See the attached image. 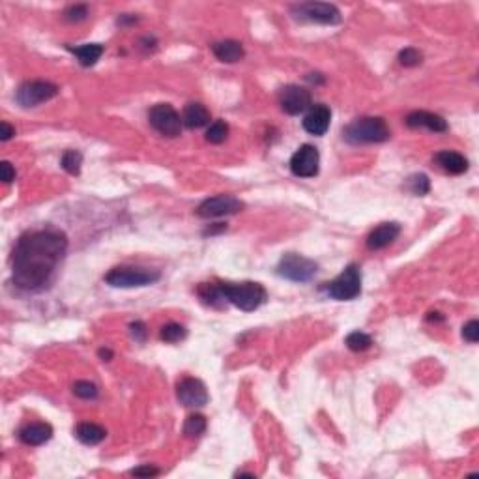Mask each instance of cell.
<instances>
[{
    "label": "cell",
    "mask_w": 479,
    "mask_h": 479,
    "mask_svg": "<svg viewBox=\"0 0 479 479\" xmlns=\"http://www.w3.org/2000/svg\"><path fill=\"white\" fill-rule=\"evenodd\" d=\"M68 238L56 228L32 230L19 238L13 249L12 281L21 290H42L66 255Z\"/></svg>",
    "instance_id": "1"
},
{
    "label": "cell",
    "mask_w": 479,
    "mask_h": 479,
    "mask_svg": "<svg viewBox=\"0 0 479 479\" xmlns=\"http://www.w3.org/2000/svg\"><path fill=\"white\" fill-rule=\"evenodd\" d=\"M217 287H219L223 300L233 303L246 313L260 308L268 298V292L260 283H219Z\"/></svg>",
    "instance_id": "2"
},
{
    "label": "cell",
    "mask_w": 479,
    "mask_h": 479,
    "mask_svg": "<svg viewBox=\"0 0 479 479\" xmlns=\"http://www.w3.org/2000/svg\"><path fill=\"white\" fill-rule=\"evenodd\" d=\"M344 141L351 144H369V142H384L389 139V128L384 118L363 117L354 120L343 129Z\"/></svg>",
    "instance_id": "3"
},
{
    "label": "cell",
    "mask_w": 479,
    "mask_h": 479,
    "mask_svg": "<svg viewBox=\"0 0 479 479\" xmlns=\"http://www.w3.org/2000/svg\"><path fill=\"white\" fill-rule=\"evenodd\" d=\"M326 294L339 301L354 300L362 292V270L358 264L346 266L333 281L326 283Z\"/></svg>",
    "instance_id": "4"
},
{
    "label": "cell",
    "mask_w": 479,
    "mask_h": 479,
    "mask_svg": "<svg viewBox=\"0 0 479 479\" xmlns=\"http://www.w3.org/2000/svg\"><path fill=\"white\" fill-rule=\"evenodd\" d=\"M160 271L148 270V268H137V266H118L112 268L105 281L117 289H133V287H146L160 279Z\"/></svg>",
    "instance_id": "5"
},
{
    "label": "cell",
    "mask_w": 479,
    "mask_h": 479,
    "mask_svg": "<svg viewBox=\"0 0 479 479\" xmlns=\"http://www.w3.org/2000/svg\"><path fill=\"white\" fill-rule=\"evenodd\" d=\"M319 266L314 260L308 257H301L298 253H287L285 257L279 260L277 266V274L285 279L294 283H308L317 276Z\"/></svg>",
    "instance_id": "6"
},
{
    "label": "cell",
    "mask_w": 479,
    "mask_h": 479,
    "mask_svg": "<svg viewBox=\"0 0 479 479\" xmlns=\"http://www.w3.org/2000/svg\"><path fill=\"white\" fill-rule=\"evenodd\" d=\"M58 94V86L49 81H26L19 86L15 92V99L23 107H37V105L49 101Z\"/></svg>",
    "instance_id": "7"
},
{
    "label": "cell",
    "mask_w": 479,
    "mask_h": 479,
    "mask_svg": "<svg viewBox=\"0 0 479 479\" xmlns=\"http://www.w3.org/2000/svg\"><path fill=\"white\" fill-rule=\"evenodd\" d=\"M148 122L165 137H178L182 131V118L169 103H158L148 111Z\"/></svg>",
    "instance_id": "8"
},
{
    "label": "cell",
    "mask_w": 479,
    "mask_h": 479,
    "mask_svg": "<svg viewBox=\"0 0 479 479\" xmlns=\"http://www.w3.org/2000/svg\"><path fill=\"white\" fill-rule=\"evenodd\" d=\"M294 17L319 23V25H337L341 23V12L337 6L328 2H303L292 8Z\"/></svg>",
    "instance_id": "9"
},
{
    "label": "cell",
    "mask_w": 479,
    "mask_h": 479,
    "mask_svg": "<svg viewBox=\"0 0 479 479\" xmlns=\"http://www.w3.org/2000/svg\"><path fill=\"white\" fill-rule=\"evenodd\" d=\"M244 208V203L233 195H217V197L206 199L199 204L197 215L203 219H215V217H225V215L238 214Z\"/></svg>",
    "instance_id": "10"
},
{
    "label": "cell",
    "mask_w": 479,
    "mask_h": 479,
    "mask_svg": "<svg viewBox=\"0 0 479 479\" xmlns=\"http://www.w3.org/2000/svg\"><path fill=\"white\" fill-rule=\"evenodd\" d=\"M320 154L313 144H303L290 158V171L300 178H313L319 174Z\"/></svg>",
    "instance_id": "11"
},
{
    "label": "cell",
    "mask_w": 479,
    "mask_h": 479,
    "mask_svg": "<svg viewBox=\"0 0 479 479\" xmlns=\"http://www.w3.org/2000/svg\"><path fill=\"white\" fill-rule=\"evenodd\" d=\"M279 105L287 115H300L305 112L311 107V92L308 88L298 85L285 86L279 94Z\"/></svg>",
    "instance_id": "12"
},
{
    "label": "cell",
    "mask_w": 479,
    "mask_h": 479,
    "mask_svg": "<svg viewBox=\"0 0 479 479\" xmlns=\"http://www.w3.org/2000/svg\"><path fill=\"white\" fill-rule=\"evenodd\" d=\"M176 397H178L182 405L191 406V408L204 406L210 399L206 386L199 378H193V376H185L176 384Z\"/></svg>",
    "instance_id": "13"
},
{
    "label": "cell",
    "mask_w": 479,
    "mask_h": 479,
    "mask_svg": "<svg viewBox=\"0 0 479 479\" xmlns=\"http://www.w3.org/2000/svg\"><path fill=\"white\" fill-rule=\"evenodd\" d=\"M330 120H332V111L326 105H314L309 109V112L303 118V129L309 135L320 137L324 135L328 128H330Z\"/></svg>",
    "instance_id": "14"
},
{
    "label": "cell",
    "mask_w": 479,
    "mask_h": 479,
    "mask_svg": "<svg viewBox=\"0 0 479 479\" xmlns=\"http://www.w3.org/2000/svg\"><path fill=\"white\" fill-rule=\"evenodd\" d=\"M399 223H382L376 228H373L367 236V247L369 249H384V247L392 246L395 239L399 238Z\"/></svg>",
    "instance_id": "15"
},
{
    "label": "cell",
    "mask_w": 479,
    "mask_h": 479,
    "mask_svg": "<svg viewBox=\"0 0 479 479\" xmlns=\"http://www.w3.org/2000/svg\"><path fill=\"white\" fill-rule=\"evenodd\" d=\"M406 126L408 128H427L435 133H442L448 131V122L442 117H438L435 112L427 111H414L406 117Z\"/></svg>",
    "instance_id": "16"
},
{
    "label": "cell",
    "mask_w": 479,
    "mask_h": 479,
    "mask_svg": "<svg viewBox=\"0 0 479 479\" xmlns=\"http://www.w3.org/2000/svg\"><path fill=\"white\" fill-rule=\"evenodd\" d=\"M51 437H53V427L49 423H43V421L25 425L19 430V438L26 446H42L47 440H51Z\"/></svg>",
    "instance_id": "17"
},
{
    "label": "cell",
    "mask_w": 479,
    "mask_h": 479,
    "mask_svg": "<svg viewBox=\"0 0 479 479\" xmlns=\"http://www.w3.org/2000/svg\"><path fill=\"white\" fill-rule=\"evenodd\" d=\"M435 161L442 171L449 172V174H462L468 171V160L459 152L453 150H442L435 156Z\"/></svg>",
    "instance_id": "18"
},
{
    "label": "cell",
    "mask_w": 479,
    "mask_h": 479,
    "mask_svg": "<svg viewBox=\"0 0 479 479\" xmlns=\"http://www.w3.org/2000/svg\"><path fill=\"white\" fill-rule=\"evenodd\" d=\"M212 51L217 60L227 62V64H234L244 58V47L242 43L236 42V40H223V42H217L212 45Z\"/></svg>",
    "instance_id": "19"
},
{
    "label": "cell",
    "mask_w": 479,
    "mask_h": 479,
    "mask_svg": "<svg viewBox=\"0 0 479 479\" xmlns=\"http://www.w3.org/2000/svg\"><path fill=\"white\" fill-rule=\"evenodd\" d=\"M182 122L191 129L203 128V126H206L210 122V111L203 103H190L185 107Z\"/></svg>",
    "instance_id": "20"
},
{
    "label": "cell",
    "mask_w": 479,
    "mask_h": 479,
    "mask_svg": "<svg viewBox=\"0 0 479 479\" xmlns=\"http://www.w3.org/2000/svg\"><path fill=\"white\" fill-rule=\"evenodd\" d=\"M75 437L86 446H96V444L103 442L107 437V430L101 425L96 423H79L75 429Z\"/></svg>",
    "instance_id": "21"
},
{
    "label": "cell",
    "mask_w": 479,
    "mask_h": 479,
    "mask_svg": "<svg viewBox=\"0 0 479 479\" xmlns=\"http://www.w3.org/2000/svg\"><path fill=\"white\" fill-rule=\"evenodd\" d=\"M72 51L83 66H94L99 60V56L103 55V45L101 43H86L81 47H74Z\"/></svg>",
    "instance_id": "22"
},
{
    "label": "cell",
    "mask_w": 479,
    "mask_h": 479,
    "mask_svg": "<svg viewBox=\"0 0 479 479\" xmlns=\"http://www.w3.org/2000/svg\"><path fill=\"white\" fill-rule=\"evenodd\" d=\"M206 430V418L203 414H193L190 418L185 419L184 423V435L190 438H197L201 435H204Z\"/></svg>",
    "instance_id": "23"
},
{
    "label": "cell",
    "mask_w": 479,
    "mask_h": 479,
    "mask_svg": "<svg viewBox=\"0 0 479 479\" xmlns=\"http://www.w3.org/2000/svg\"><path fill=\"white\" fill-rule=\"evenodd\" d=\"M185 335H187V330L182 324H176V322L163 326L160 332V337L165 343H180L182 339H185Z\"/></svg>",
    "instance_id": "24"
},
{
    "label": "cell",
    "mask_w": 479,
    "mask_h": 479,
    "mask_svg": "<svg viewBox=\"0 0 479 479\" xmlns=\"http://www.w3.org/2000/svg\"><path fill=\"white\" fill-rule=\"evenodd\" d=\"M228 137V126L223 120H215L214 124H210L208 131H206V141L212 144H221Z\"/></svg>",
    "instance_id": "25"
},
{
    "label": "cell",
    "mask_w": 479,
    "mask_h": 479,
    "mask_svg": "<svg viewBox=\"0 0 479 479\" xmlns=\"http://www.w3.org/2000/svg\"><path fill=\"white\" fill-rule=\"evenodd\" d=\"M81 165H83V154L79 150H66L62 156V167L69 172V174H79Z\"/></svg>",
    "instance_id": "26"
},
{
    "label": "cell",
    "mask_w": 479,
    "mask_h": 479,
    "mask_svg": "<svg viewBox=\"0 0 479 479\" xmlns=\"http://www.w3.org/2000/svg\"><path fill=\"white\" fill-rule=\"evenodd\" d=\"M346 346L351 348V351H354V352H363V351H367L369 346L373 344V339L369 337L367 333H363V332H352L348 337H346Z\"/></svg>",
    "instance_id": "27"
},
{
    "label": "cell",
    "mask_w": 479,
    "mask_h": 479,
    "mask_svg": "<svg viewBox=\"0 0 479 479\" xmlns=\"http://www.w3.org/2000/svg\"><path fill=\"white\" fill-rule=\"evenodd\" d=\"M408 190L414 193V195H418V197H423V195H427L430 190V182L429 178L425 176V174H414V176H410L408 178Z\"/></svg>",
    "instance_id": "28"
},
{
    "label": "cell",
    "mask_w": 479,
    "mask_h": 479,
    "mask_svg": "<svg viewBox=\"0 0 479 479\" xmlns=\"http://www.w3.org/2000/svg\"><path fill=\"white\" fill-rule=\"evenodd\" d=\"M74 394L79 399H94L98 397V386L88 380H77L74 384Z\"/></svg>",
    "instance_id": "29"
},
{
    "label": "cell",
    "mask_w": 479,
    "mask_h": 479,
    "mask_svg": "<svg viewBox=\"0 0 479 479\" xmlns=\"http://www.w3.org/2000/svg\"><path fill=\"white\" fill-rule=\"evenodd\" d=\"M421 58H423V55H421L418 49H414V47H406V49H403L399 53V62L403 66H406V68L419 66V64H421Z\"/></svg>",
    "instance_id": "30"
},
{
    "label": "cell",
    "mask_w": 479,
    "mask_h": 479,
    "mask_svg": "<svg viewBox=\"0 0 479 479\" xmlns=\"http://www.w3.org/2000/svg\"><path fill=\"white\" fill-rule=\"evenodd\" d=\"M86 15H88V6H85V4H75V6H69L64 12V17L72 21V23H79L83 19H86Z\"/></svg>",
    "instance_id": "31"
},
{
    "label": "cell",
    "mask_w": 479,
    "mask_h": 479,
    "mask_svg": "<svg viewBox=\"0 0 479 479\" xmlns=\"http://www.w3.org/2000/svg\"><path fill=\"white\" fill-rule=\"evenodd\" d=\"M462 337L467 339L468 343H478L479 341V322L478 320H470L462 328Z\"/></svg>",
    "instance_id": "32"
},
{
    "label": "cell",
    "mask_w": 479,
    "mask_h": 479,
    "mask_svg": "<svg viewBox=\"0 0 479 479\" xmlns=\"http://www.w3.org/2000/svg\"><path fill=\"white\" fill-rule=\"evenodd\" d=\"M133 476H139V478H152V476H158L160 473V470L154 467H150V464H146V467H139L133 470Z\"/></svg>",
    "instance_id": "33"
},
{
    "label": "cell",
    "mask_w": 479,
    "mask_h": 479,
    "mask_svg": "<svg viewBox=\"0 0 479 479\" xmlns=\"http://www.w3.org/2000/svg\"><path fill=\"white\" fill-rule=\"evenodd\" d=\"M0 169H2V180H4L6 184H10L12 180H15V171H13V167L10 165L8 161H2Z\"/></svg>",
    "instance_id": "34"
},
{
    "label": "cell",
    "mask_w": 479,
    "mask_h": 479,
    "mask_svg": "<svg viewBox=\"0 0 479 479\" xmlns=\"http://www.w3.org/2000/svg\"><path fill=\"white\" fill-rule=\"evenodd\" d=\"M13 135H15V128H12L8 122L0 124V139L2 141H10Z\"/></svg>",
    "instance_id": "35"
},
{
    "label": "cell",
    "mask_w": 479,
    "mask_h": 479,
    "mask_svg": "<svg viewBox=\"0 0 479 479\" xmlns=\"http://www.w3.org/2000/svg\"><path fill=\"white\" fill-rule=\"evenodd\" d=\"M131 333H133V337L139 339V341H142V339H144V335H146L144 324H142V322H135V324H131Z\"/></svg>",
    "instance_id": "36"
},
{
    "label": "cell",
    "mask_w": 479,
    "mask_h": 479,
    "mask_svg": "<svg viewBox=\"0 0 479 479\" xmlns=\"http://www.w3.org/2000/svg\"><path fill=\"white\" fill-rule=\"evenodd\" d=\"M99 356L107 358V360H109V358H111L112 354H111V351H99Z\"/></svg>",
    "instance_id": "37"
}]
</instances>
